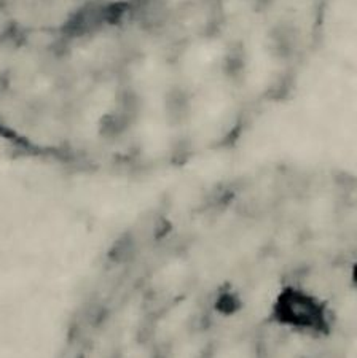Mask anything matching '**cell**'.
<instances>
[{"mask_svg":"<svg viewBox=\"0 0 357 358\" xmlns=\"http://www.w3.org/2000/svg\"><path fill=\"white\" fill-rule=\"evenodd\" d=\"M351 284L357 288V262H354L353 266H351Z\"/></svg>","mask_w":357,"mask_h":358,"instance_id":"obj_2","label":"cell"},{"mask_svg":"<svg viewBox=\"0 0 357 358\" xmlns=\"http://www.w3.org/2000/svg\"><path fill=\"white\" fill-rule=\"evenodd\" d=\"M270 315L279 327L302 333L322 334L332 328L327 304L316 293L295 285H286L279 290Z\"/></svg>","mask_w":357,"mask_h":358,"instance_id":"obj_1","label":"cell"}]
</instances>
